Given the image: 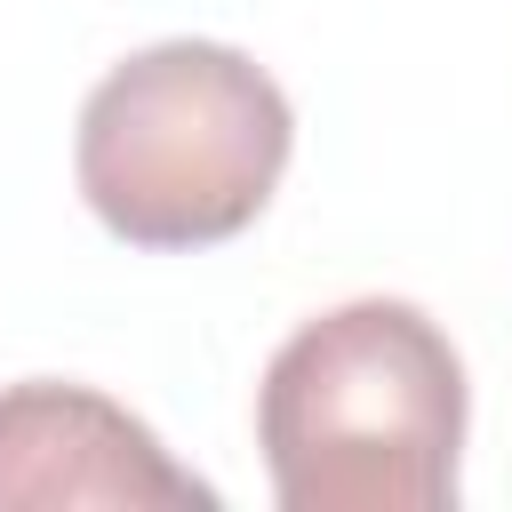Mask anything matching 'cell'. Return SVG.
Instances as JSON below:
<instances>
[{"mask_svg": "<svg viewBox=\"0 0 512 512\" xmlns=\"http://www.w3.org/2000/svg\"><path fill=\"white\" fill-rule=\"evenodd\" d=\"M256 448L288 512H440L464 456V360L432 312L352 296L272 352Z\"/></svg>", "mask_w": 512, "mask_h": 512, "instance_id": "6da1fadb", "label": "cell"}, {"mask_svg": "<svg viewBox=\"0 0 512 512\" xmlns=\"http://www.w3.org/2000/svg\"><path fill=\"white\" fill-rule=\"evenodd\" d=\"M280 80L224 40H160L112 64L72 136L88 216L128 248H216L248 232L288 168Z\"/></svg>", "mask_w": 512, "mask_h": 512, "instance_id": "7a4b0ae2", "label": "cell"}, {"mask_svg": "<svg viewBox=\"0 0 512 512\" xmlns=\"http://www.w3.org/2000/svg\"><path fill=\"white\" fill-rule=\"evenodd\" d=\"M216 504L144 416L88 384H8L0 392V512H192Z\"/></svg>", "mask_w": 512, "mask_h": 512, "instance_id": "3957f363", "label": "cell"}]
</instances>
